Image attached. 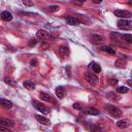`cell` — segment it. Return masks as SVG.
<instances>
[{"mask_svg": "<svg viewBox=\"0 0 132 132\" xmlns=\"http://www.w3.org/2000/svg\"><path fill=\"white\" fill-rule=\"evenodd\" d=\"M85 112H86L87 114H90V116H98V114L100 113L99 110L96 109V108H94V107H88V108L85 110Z\"/></svg>", "mask_w": 132, "mask_h": 132, "instance_id": "obj_17", "label": "cell"}, {"mask_svg": "<svg viewBox=\"0 0 132 132\" xmlns=\"http://www.w3.org/2000/svg\"><path fill=\"white\" fill-rule=\"evenodd\" d=\"M108 82L110 85H117L118 84V79H116V78H109L108 79Z\"/></svg>", "mask_w": 132, "mask_h": 132, "instance_id": "obj_28", "label": "cell"}, {"mask_svg": "<svg viewBox=\"0 0 132 132\" xmlns=\"http://www.w3.org/2000/svg\"><path fill=\"white\" fill-rule=\"evenodd\" d=\"M85 78H86V80L88 82H90L92 85H95L98 81V77L95 74H92V73H89V72H86L85 73Z\"/></svg>", "mask_w": 132, "mask_h": 132, "instance_id": "obj_5", "label": "cell"}, {"mask_svg": "<svg viewBox=\"0 0 132 132\" xmlns=\"http://www.w3.org/2000/svg\"><path fill=\"white\" fill-rule=\"evenodd\" d=\"M90 39H91L92 43H94V44H100V43H102L104 41L103 37L100 36V35H98V34H92L91 37H90Z\"/></svg>", "mask_w": 132, "mask_h": 132, "instance_id": "obj_7", "label": "cell"}, {"mask_svg": "<svg viewBox=\"0 0 132 132\" xmlns=\"http://www.w3.org/2000/svg\"><path fill=\"white\" fill-rule=\"evenodd\" d=\"M36 43H37V40H36L35 38H32V39L29 40V45H30V46H34Z\"/></svg>", "mask_w": 132, "mask_h": 132, "instance_id": "obj_27", "label": "cell"}, {"mask_svg": "<svg viewBox=\"0 0 132 132\" xmlns=\"http://www.w3.org/2000/svg\"><path fill=\"white\" fill-rule=\"evenodd\" d=\"M114 65H116L117 67H119V68H123V67H125V66H126V62H125L123 59H119V60H117V61H116Z\"/></svg>", "mask_w": 132, "mask_h": 132, "instance_id": "obj_21", "label": "cell"}, {"mask_svg": "<svg viewBox=\"0 0 132 132\" xmlns=\"http://www.w3.org/2000/svg\"><path fill=\"white\" fill-rule=\"evenodd\" d=\"M0 16H1V19H2L4 22H10V21L12 20V15H11V13L8 12V11H2L1 14H0Z\"/></svg>", "mask_w": 132, "mask_h": 132, "instance_id": "obj_14", "label": "cell"}, {"mask_svg": "<svg viewBox=\"0 0 132 132\" xmlns=\"http://www.w3.org/2000/svg\"><path fill=\"white\" fill-rule=\"evenodd\" d=\"M23 86L27 90H33V89H35V84L33 81H31V80H25L23 82Z\"/></svg>", "mask_w": 132, "mask_h": 132, "instance_id": "obj_19", "label": "cell"}, {"mask_svg": "<svg viewBox=\"0 0 132 132\" xmlns=\"http://www.w3.org/2000/svg\"><path fill=\"white\" fill-rule=\"evenodd\" d=\"M117 126L120 128V129H125L129 126V122L127 120H120L117 122Z\"/></svg>", "mask_w": 132, "mask_h": 132, "instance_id": "obj_18", "label": "cell"}, {"mask_svg": "<svg viewBox=\"0 0 132 132\" xmlns=\"http://www.w3.org/2000/svg\"><path fill=\"white\" fill-rule=\"evenodd\" d=\"M127 82H128V85H129V86H131V84H132V82H131V80H130V79H128V81H127Z\"/></svg>", "mask_w": 132, "mask_h": 132, "instance_id": "obj_33", "label": "cell"}, {"mask_svg": "<svg viewBox=\"0 0 132 132\" xmlns=\"http://www.w3.org/2000/svg\"><path fill=\"white\" fill-rule=\"evenodd\" d=\"M119 93H124V94H126V93H128V91H129V89L127 88V87H119L118 88V90H117Z\"/></svg>", "mask_w": 132, "mask_h": 132, "instance_id": "obj_24", "label": "cell"}, {"mask_svg": "<svg viewBox=\"0 0 132 132\" xmlns=\"http://www.w3.org/2000/svg\"><path fill=\"white\" fill-rule=\"evenodd\" d=\"M30 64H31V66H37V60H36V59H33V60H31Z\"/></svg>", "mask_w": 132, "mask_h": 132, "instance_id": "obj_31", "label": "cell"}, {"mask_svg": "<svg viewBox=\"0 0 132 132\" xmlns=\"http://www.w3.org/2000/svg\"><path fill=\"white\" fill-rule=\"evenodd\" d=\"M106 109L109 112V114L111 117H113V118H120L122 116V111L118 107H116L113 105H107L106 106Z\"/></svg>", "mask_w": 132, "mask_h": 132, "instance_id": "obj_2", "label": "cell"}, {"mask_svg": "<svg viewBox=\"0 0 132 132\" xmlns=\"http://www.w3.org/2000/svg\"><path fill=\"white\" fill-rule=\"evenodd\" d=\"M122 39L128 43H131L132 42V35L131 34H124V35H122Z\"/></svg>", "mask_w": 132, "mask_h": 132, "instance_id": "obj_22", "label": "cell"}, {"mask_svg": "<svg viewBox=\"0 0 132 132\" xmlns=\"http://www.w3.org/2000/svg\"><path fill=\"white\" fill-rule=\"evenodd\" d=\"M0 105L2 107H4V108H7V109H9V108L12 107V103L9 100L4 99V98H0Z\"/></svg>", "mask_w": 132, "mask_h": 132, "instance_id": "obj_13", "label": "cell"}, {"mask_svg": "<svg viewBox=\"0 0 132 132\" xmlns=\"http://www.w3.org/2000/svg\"><path fill=\"white\" fill-rule=\"evenodd\" d=\"M0 131L9 132V128H8V127H5V126H2V125H0Z\"/></svg>", "mask_w": 132, "mask_h": 132, "instance_id": "obj_30", "label": "cell"}, {"mask_svg": "<svg viewBox=\"0 0 132 132\" xmlns=\"http://www.w3.org/2000/svg\"><path fill=\"white\" fill-rule=\"evenodd\" d=\"M118 27L121 30H131L132 28V23L126 19H121L118 21Z\"/></svg>", "mask_w": 132, "mask_h": 132, "instance_id": "obj_1", "label": "cell"}, {"mask_svg": "<svg viewBox=\"0 0 132 132\" xmlns=\"http://www.w3.org/2000/svg\"><path fill=\"white\" fill-rule=\"evenodd\" d=\"M39 98L45 102H51V103H56L54 98L50 95V94H46V93H40L39 94Z\"/></svg>", "mask_w": 132, "mask_h": 132, "instance_id": "obj_8", "label": "cell"}, {"mask_svg": "<svg viewBox=\"0 0 132 132\" xmlns=\"http://www.w3.org/2000/svg\"><path fill=\"white\" fill-rule=\"evenodd\" d=\"M69 53H70V51L66 45H61L59 47V54L61 55V57H67L69 55Z\"/></svg>", "mask_w": 132, "mask_h": 132, "instance_id": "obj_12", "label": "cell"}, {"mask_svg": "<svg viewBox=\"0 0 132 132\" xmlns=\"http://www.w3.org/2000/svg\"><path fill=\"white\" fill-rule=\"evenodd\" d=\"M59 10V6L58 5H51L48 6V11L54 12V11H58Z\"/></svg>", "mask_w": 132, "mask_h": 132, "instance_id": "obj_25", "label": "cell"}, {"mask_svg": "<svg viewBox=\"0 0 132 132\" xmlns=\"http://www.w3.org/2000/svg\"><path fill=\"white\" fill-rule=\"evenodd\" d=\"M93 2H94V3H96V4H99V3H101V2H102V0H93Z\"/></svg>", "mask_w": 132, "mask_h": 132, "instance_id": "obj_32", "label": "cell"}, {"mask_svg": "<svg viewBox=\"0 0 132 132\" xmlns=\"http://www.w3.org/2000/svg\"><path fill=\"white\" fill-rule=\"evenodd\" d=\"M73 108H74V109H77V110H80V109H81L80 103H74V104H73Z\"/></svg>", "mask_w": 132, "mask_h": 132, "instance_id": "obj_29", "label": "cell"}, {"mask_svg": "<svg viewBox=\"0 0 132 132\" xmlns=\"http://www.w3.org/2000/svg\"><path fill=\"white\" fill-rule=\"evenodd\" d=\"M100 50H101L102 52L108 53V54H110V55H113V54H116V51H114L113 48H111L110 46H101V47H100Z\"/></svg>", "mask_w": 132, "mask_h": 132, "instance_id": "obj_20", "label": "cell"}, {"mask_svg": "<svg viewBox=\"0 0 132 132\" xmlns=\"http://www.w3.org/2000/svg\"><path fill=\"white\" fill-rule=\"evenodd\" d=\"M23 1H24V0H23Z\"/></svg>", "mask_w": 132, "mask_h": 132, "instance_id": "obj_34", "label": "cell"}, {"mask_svg": "<svg viewBox=\"0 0 132 132\" xmlns=\"http://www.w3.org/2000/svg\"><path fill=\"white\" fill-rule=\"evenodd\" d=\"M4 81H5L7 85L11 86V87H14V86H15V81H14L11 77H5V78H4Z\"/></svg>", "mask_w": 132, "mask_h": 132, "instance_id": "obj_23", "label": "cell"}, {"mask_svg": "<svg viewBox=\"0 0 132 132\" xmlns=\"http://www.w3.org/2000/svg\"><path fill=\"white\" fill-rule=\"evenodd\" d=\"M65 21L68 25H71V26H77L79 25V20L75 16H71V15H66L65 16Z\"/></svg>", "mask_w": 132, "mask_h": 132, "instance_id": "obj_4", "label": "cell"}, {"mask_svg": "<svg viewBox=\"0 0 132 132\" xmlns=\"http://www.w3.org/2000/svg\"><path fill=\"white\" fill-rule=\"evenodd\" d=\"M114 15L116 16H119V18H124V19H126V18H131V12L130 11H128V10H121V9H118V10H116L114 11Z\"/></svg>", "mask_w": 132, "mask_h": 132, "instance_id": "obj_6", "label": "cell"}, {"mask_svg": "<svg viewBox=\"0 0 132 132\" xmlns=\"http://www.w3.org/2000/svg\"><path fill=\"white\" fill-rule=\"evenodd\" d=\"M32 104H33V106L37 109V110H39L41 113H48L51 110H50V108L48 107H46L45 105H43V104H41V103H39V102H37V101H32Z\"/></svg>", "mask_w": 132, "mask_h": 132, "instance_id": "obj_3", "label": "cell"}, {"mask_svg": "<svg viewBox=\"0 0 132 132\" xmlns=\"http://www.w3.org/2000/svg\"><path fill=\"white\" fill-rule=\"evenodd\" d=\"M72 1H73V3H74V4H76V5L80 6V5H82V4L85 3V1H86V0H72Z\"/></svg>", "mask_w": 132, "mask_h": 132, "instance_id": "obj_26", "label": "cell"}, {"mask_svg": "<svg viewBox=\"0 0 132 132\" xmlns=\"http://www.w3.org/2000/svg\"><path fill=\"white\" fill-rule=\"evenodd\" d=\"M56 95H57L58 98L62 99L65 96V89H64V87H61V86L57 87L56 88Z\"/></svg>", "mask_w": 132, "mask_h": 132, "instance_id": "obj_16", "label": "cell"}, {"mask_svg": "<svg viewBox=\"0 0 132 132\" xmlns=\"http://www.w3.org/2000/svg\"><path fill=\"white\" fill-rule=\"evenodd\" d=\"M0 125L5 126V127H13L14 126V122L12 120L9 119H4V118H0Z\"/></svg>", "mask_w": 132, "mask_h": 132, "instance_id": "obj_9", "label": "cell"}, {"mask_svg": "<svg viewBox=\"0 0 132 132\" xmlns=\"http://www.w3.org/2000/svg\"><path fill=\"white\" fill-rule=\"evenodd\" d=\"M36 36L40 39H46V38L50 37V33L44 31V30H38L37 33H36Z\"/></svg>", "mask_w": 132, "mask_h": 132, "instance_id": "obj_15", "label": "cell"}, {"mask_svg": "<svg viewBox=\"0 0 132 132\" xmlns=\"http://www.w3.org/2000/svg\"><path fill=\"white\" fill-rule=\"evenodd\" d=\"M35 119L40 123V124H42V125H50L51 124V122H50V120L47 119V118H45V117H43V116H40V114H35Z\"/></svg>", "mask_w": 132, "mask_h": 132, "instance_id": "obj_10", "label": "cell"}, {"mask_svg": "<svg viewBox=\"0 0 132 132\" xmlns=\"http://www.w3.org/2000/svg\"><path fill=\"white\" fill-rule=\"evenodd\" d=\"M89 67L91 68V70H93L94 73H100V72H101V67H100V65H99L98 63H96V62H91L90 65H89Z\"/></svg>", "mask_w": 132, "mask_h": 132, "instance_id": "obj_11", "label": "cell"}]
</instances>
